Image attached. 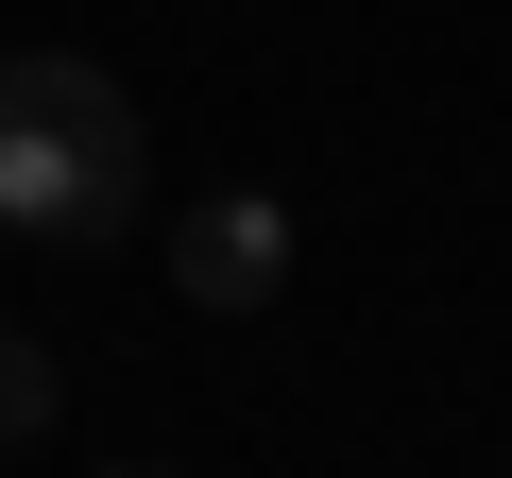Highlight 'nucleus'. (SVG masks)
<instances>
[{
	"mask_svg": "<svg viewBox=\"0 0 512 478\" xmlns=\"http://www.w3.org/2000/svg\"><path fill=\"white\" fill-rule=\"evenodd\" d=\"M171 291H188V308H274V291H291V205H274V188H205V205L171 222Z\"/></svg>",
	"mask_w": 512,
	"mask_h": 478,
	"instance_id": "2",
	"label": "nucleus"
},
{
	"mask_svg": "<svg viewBox=\"0 0 512 478\" xmlns=\"http://www.w3.org/2000/svg\"><path fill=\"white\" fill-rule=\"evenodd\" d=\"M35 427H52V342L0 325V444H35Z\"/></svg>",
	"mask_w": 512,
	"mask_h": 478,
	"instance_id": "3",
	"label": "nucleus"
},
{
	"mask_svg": "<svg viewBox=\"0 0 512 478\" xmlns=\"http://www.w3.org/2000/svg\"><path fill=\"white\" fill-rule=\"evenodd\" d=\"M103 478H154V461H103Z\"/></svg>",
	"mask_w": 512,
	"mask_h": 478,
	"instance_id": "4",
	"label": "nucleus"
},
{
	"mask_svg": "<svg viewBox=\"0 0 512 478\" xmlns=\"http://www.w3.org/2000/svg\"><path fill=\"white\" fill-rule=\"evenodd\" d=\"M0 222L69 257L137 222V103L86 52H0Z\"/></svg>",
	"mask_w": 512,
	"mask_h": 478,
	"instance_id": "1",
	"label": "nucleus"
}]
</instances>
